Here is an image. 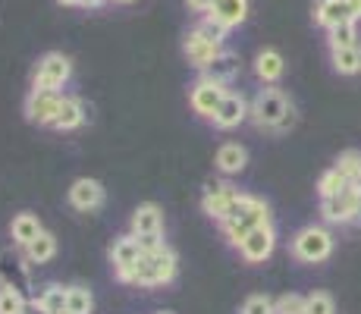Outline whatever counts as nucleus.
Masks as SVG:
<instances>
[{
  "instance_id": "dca6fc26",
  "label": "nucleus",
  "mask_w": 361,
  "mask_h": 314,
  "mask_svg": "<svg viewBox=\"0 0 361 314\" xmlns=\"http://www.w3.org/2000/svg\"><path fill=\"white\" fill-rule=\"evenodd\" d=\"M145 242L138 239V236L132 233H123L114 239V246H110V264H114V274H120V270H129L132 264L138 261V258L145 255Z\"/></svg>"
},
{
  "instance_id": "9b49d317",
  "label": "nucleus",
  "mask_w": 361,
  "mask_h": 314,
  "mask_svg": "<svg viewBox=\"0 0 361 314\" xmlns=\"http://www.w3.org/2000/svg\"><path fill=\"white\" fill-rule=\"evenodd\" d=\"M66 201L79 214H92V211H98V207H104V201H107V188L92 176H79L73 186H69Z\"/></svg>"
},
{
  "instance_id": "72a5a7b5",
  "label": "nucleus",
  "mask_w": 361,
  "mask_h": 314,
  "mask_svg": "<svg viewBox=\"0 0 361 314\" xmlns=\"http://www.w3.org/2000/svg\"><path fill=\"white\" fill-rule=\"evenodd\" d=\"M214 4H217V0H185V6H189L192 13H201V16H204V13H211Z\"/></svg>"
},
{
  "instance_id": "f8f14e48",
  "label": "nucleus",
  "mask_w": 361,
  "mask_h": 314,
  "mask_svg": "<svg viewBox=\"0 0 361 314\" xmlns=\"http://www.w3.org/2000/svg\"><path fill=\"white\" fill-rule=\"evenodd\" d=\"M358 198H361V192L355 186H345L339 195L321 198V217H324V223H355Z\"/></svg>"
},
{
  "instance_id": "a211bd4d",
  "label": "nucleus",
  "mask_w": 361,
  "mask_h": 314,
  "mask_svg": "<svg viewBox=\"0 0 361 314\" xmlns=\"http://www.w3.org/2000/svg\"><path fill=\"white\" fill-rule=\"evenodd\" d=\"M204 16L214 19L220 29L233 32V29H239V25L248 19V0H217V4H214V10L204 13Z\"/></svg>"
},
{
  "instance_id": "39448f33",
  "label": "nucleus",
  "mask_w": 361,
  "mask_h": 314,
  "mask_svg": "<svg viewBox=\"0 0 361 314\" xmlns=\"http://www.w3.org/2000/svg\"><path fill=\"white\" fill-rule=\"evenodd\" d=\"M333 246H336V239H333V233L327 227H321V223H311V227H302L298 233L293 236V258L302 264H321L327 261L333 255Z\"/></svg>"
},
{
  "instance_id": "c9c22d12",
  "label": "nucleus",
  "mask_w": 361,
  "mask_h": 314,
  "mask_svg": "<svg viewBox=\"0 0 361 314\" xmlns=\"http://www.w3.org/2000/svg\"><path fill=\"white\" fill-rule=\"evenodd\" d=\"M60 6H85V0H57Z\"/></svg>"
},
{
  "instance_id": "e433bc0d",
  "label": "nucleus",
  "mask_w": 361,
  "mask_h": 314,
  "mask_svg": "<svg viewBox=\"0 0 361 314\" xmlns=\"http://www.w3.org/2000/svg\"><path fill=\"white\" fill-rule=\"evenodd\" d=\"M352 10H355V19L361 23V0H352Z\"/></svg>"
},
{
  "instance_id": "ea45409f",
  "label": "nucleus",
  "mask_w": 361,
  "mask_h": 314,
  "mask_svg": "<svg viewBox=\"0 0 361 314\" xmlns=\"http://www.w3.org/2000/svg\"><path fill=\"white\" fill-rule=\"evenodd\" d=\"M355 223L361 227V198H358V211H355Z\"/></svg>"
},
{
  "instance_id": "412c9836",
  "label": "nucleus",
  "mask_w": 361,
  "mask_h": 314,
  "mask_svg": "<svg viewBox=\"0 0 361 314\" xmlns=\"http://www.w3.org/2000/svg\"><path fill=\"white\" fill-rule=\"evenodd\" d=\"M41 233H44V227H41L38 214H32V211H19L16 217H13V223H10V236H13V242H16L19 248H25L29 242H35Z\"/></svg>"
},
{
  "instance_id": "423d86ee",
  "label": "nucleus",
  "mask_w": 361,
  "mask_h": 314,
  "mask_svg": "<svg viewBox=\"0 0 361 314\" xmlns=\"http://www.w3.org/2000/svg\"><path fill=\"white\" fill-rule=\"evenodd\" d=\"M73 79V60L63 51H47L44 57H38L32 73V88L41 92H63Z\"/></svg>"
},
{
  "instance_id": "473e14b6",
  "label": "nucleus",
  "mask_w": 361,
  "mask_h": 314,
  "mask_svg": "<svg viewBox=\"0 0 361 314\" xmlns=\"http://www.w3.org/2000/svg\"><path fill=\"white\" fill-rule=\"evenodd\" d=\"M239 314H276L274 311V298L270 296H248L245 302H242Z\"/></svg>"
},
{
  "instance_id": "4be33fe9",
  "label": "nucleus",
  "mask_w": 361,
  "mask_h": 314,
  "mask_svg": "<svg viewBox=\"0 0 361 314\" xmlns=\"http://www.w3.org/2000/svg\"><path fill=\"white\" fill-rule=\"evenodd\" d=\"M239 69H242V63H239V54H233V51H224L217 60L211 63V66L204 69L201 76H207V79H214V82H224V85H230V82L239 76Z\"/></svg>"
},
{
  "instance_id": "a878e982",
  "label": "nucleus",
  "mask_w": 361,
  "mask_h": 314,
  "mask_svg": "<svg viewBox=\"0 0 361 314\" xmlns=\"http://www.w3.org/2000/svg\"><path fill=\"white\" fill-rule=\"evenodd\" d=\"M35 302L41 305L47 314H66V286L60 283H47L44 289L35 296Z\"/></svg>"
},
{
  "instance_id": "393cba45",
  "label": "nucleus",
  "mask_w": 361,
  "mask_h": 314,
  "mask_svg": "<svg viewBox=\"0 0 361 314\" xmlns=\"http://www.w3.org/2000/svg\"><path fill=\"white\" fill-rule=\"evenodd\" d=\"M94 311V296L88 286L73 283L66 286V314H92Z\"/></svg>"
},
{
  "instance_id": "bb28decb",
  "label": "nucleus",
  "mask_w": 361,
  "mask_h": 314,
  "mask_svg": "<svg viewBox=\"0 0 361 314\" xmlns=\"http://www.w3.org/2000/svg\"><path fill=\"white\" fill-rule=\"evenodd\" d=\"M327 44H330V51H336V47H355L358 44V23H343V25H336V29H330Z\"/></svg>"
},
{
  "instance_id": "7c9ffc66",
  "label": "nucleus",
  "mask_w": 361,
  "mask_h": 314,
  "mask_svg": "<svg viewBox=\"0 0 361 314\" xmlns=\"http://www.w3.org/2000/svg\"><path fill=\"white\" fill-rule=\"evenodd\" d=\"M333 170H339L352 183L361 170V151H343V155L336 157V164H333Z\"/></svg>"
},
{
  "instance_id": "7ed1b4c3",
  "label": "nucleus",
  "mask_w": 361,
  "mask_h": 314,
  "mask_svg": "<svg viewBox=\"0 0 361 314\" xmlns=\"http://www.w3.org/2000/svg\"><path fill=\"white\" fill-rule=\"evenodd\" d=\"M226 35H230V32L220 29L214 19L201 16V23L195 25V29L185 32V38H183V54H185V60H189L192 66L198 69V73H204V69L226 51V47H224Z\"/></svg>"
},
{
  "instance_id": "f03ea898",
  "label": "nucleus",
  "mask_w": 361,
  "mask_h": 314,
  "mask_svg": "<svg viewBox=\"0 0 361 314\" xmlns=\"http://www.w3.org/2000/svg\"><path fill=\"white\" fill-rule=\"evenodd\" d=\"M248 120L258 126V129L289 132L295 126V107L283 88L267 85L252 97V104H248Z\"/></svg>"
},
{
  "instance_id": "b1692460",
  "label": "nucleus",
  "mask_w": 361,
  "mask_h": 314,
  "mask_svg": "<svg viewBox=\"0 0 361 314\" xmlns=\"http://www.w3.org/2000/svg\"><path fill=\"white\" fill-rule=\"evenodd\" d=\"M330 63L339 76H358L361 73V47H336L330 51Z\"/></svg>"
},
{
  "instance_id": "4c0bfd02",
  "label": "nucleus",
  "mask_w": 361,
  "mask_h": 314,
  "mask_svg": "<svg viewBox=\"0 0 361 314\" xmlns=\"http://www.w3.org/2000/svg\"><path fill=\"white\" fill-rule=\"evenodd\" d=\"M107 0H85V6H104Z\"/></svg>"
},
{
  "instance_id": "a19ab883",
  "label": "nucleus",
  "mask_w": 361,
  "mask_h": 314,
  "mask_svg": "<svg viewBox=\"0 0 361 314\" xmlns=\"http://www.w3.org/2000/svg\"><path fill=\"white\" fill-rule=\"evenodd\" d=\"M114 4H132V0H114Z\"/></svg>"
},
{
  "instance_id": "9d476101",
  "label": "nucleus",
  "mask_w": 361,
  "mask_h": 314,
  "mask_svg": "<svg viewBox=\"0 0 361 314\" xmlns=\"http://www.w3.org/2000/svg\"><path fill=\"white\" fill-rule=\"evenodd\" d=\"M235 248H239V255H242V261H245V264L270 261V255L276 251V229H274V223H264V227L252 229V233H248Z\"/></svg>"
},
{
  "instance_id": "c756f323",
  "label": "nucleus",
  "mask_w": 361,
  "mask_h": 314,
  "mask_svg": "<svg viewBox=\"0 0 361 314\" xmlns=\"http://www.w3.org/2000/svg\"><path fill=\"white\" fill-rule=\"evenodd\" d=\"M25 311V296L13 286L0 289V314H23Z\"/></svg>"
},
{
  "instance_id": "ddd939ff",
  "label": "nucleus",
  "mask_w": 361,
  "mask_h": 314,
  "mask_svg": "<svg viewBox=\"0 0 361 314\" xmlns=\"http://www.w3.org/2000/svg\"><path fill=\"white\" fill-rule=\"evenodd\" d=\"M60 101H63V92H41V88H32L29 97H25V120L35 126H54Z\"/></svg>"
},
{
  "instance_id": "f257e3e1",
  "label": "nucleus",
  "mask_w": 361,
  "mask_h": 314,
  "mask_svg": "<svg viewBox=\"0 0 361 314\" xmlns=\"http://www.w3.org/2000/svg\"><path fill=\"white\" fill-rule=\"evenodd\" d=\"M176 270H179V258L166 242L161 246L148 248L129 270H120L116 280L129 283V286H142V289H157V286H170L176 280Z\"/></svg>"
},
{
  "instance_id": "2f4dec72",
  "label": "nucleus",
  "mask_w": 361,
  "mask_h": 314,
  "mask_svg": "<svg viewBox=\"0 0 361 314\" xmlns=\"http://www.w3.org/2000/svg\"><path fill=\"white\" fill-rule=\"evenodd\" d=\"M305 298H308V314H336V302H333L330 292L317 289V292H311V296H305Z\"/></svg>"
},
{
  "instance_id": "6ab92c4d",
  "label": "nucleus",
  "mask_w": 361,
  "mask_h": 314,
  "mask_svg": "<svg viewBox=\"0 0 361 314\" xmlns=\"http://www.w3.org/2000/svg\"><path fill=\"white\" fill-rule=\"evenodd\" d=\"M255 76L264 82V85H276V82L286 76V60L276 47H264V51L255 54Z\"/></svg>"
},
{
  "instance_id": "4468645a",
  "label": "nucleus",
  "mask_w": 361,
  "mask_h": 314,
  "mask_svg": "<svg viewBox=\"0 0 361 314\" xmlns=\"http://www.w3.org/2000/svg\"><path fill=\"white\" fill-rule=\"evenodd\" d=\"M245 120H248V101H245V95L242 92H226V97L220 101V107H217V114L211 116L214 129H220V132L239 129Z\"/></svg>"
},
{
  "instance_id": "f704fd0d",
  "label": "nucleus",
  "mask_w": 361,
  "mask_h": 314,
  "mask_svg": "<svg viewBox=\"0 0 361 314\" xmlns=\"http://www.w3.org/2000/svg\"><path fill=\"white\" fill-rule=\"evenodd\" d=\"M23 314H47L44 308H41V305L38 302H35V298H32V302H25V311Z\"/></svg>"
},
{
  "instance_id": "c85d7f7f",
  "label": "nucleus",
  "mask_w": 361,
  "mask_h": 314,
  "mask_svg": "<svg viewBox=\"0 0 361 314\" xmlns=\"http://www.w3.org/2000/svg\"><path fill=\"white\" fill-rule=\"evenodd\" d=\"M274 311L276 314H308V298L298 292H286V296L274 298Z\"/></svg>"
},
{
  "instance_id": "1a4fd4ad",
  "label": "nucleus",
  "mask_w": 361,
  "mask_h": 314,
  "mask_svg": "<svg viewBox=\"0 0 361 314\" xmlns=\"http://www.w3.org/2000/svg\"><path fill=\"white\" fill-rule=\"evenodd\" d=\"M226 92H230V88H226L224 82H214V79H207V76H198L189 88V107L195 110L201 120H211V116L217 114L220 101L226 97Z\"/></svg>"
},
{
  "instance_id": "20e7f679",
  "label": "nucleus",
  "mask_w": 361,
  "mask_h": 314,
  "mask_svg": "<svg viewBox=\"0 0 361 314\" xmlns=\"http://www.w3.org/2000/svg\"><path fill=\"white\" fill-rule=\"evenodd\" d=\"M264 223H274V214H270V205L264 198H255V195H245L235 201V207L230 211V217L220 223V233L230 246H239L252 229L264 227Z\"/></svg>"
},
{
  "instance_id": "aec40b11",
  "label": "nucleus",
  "mask_w": 361,
  "mask_h": 314,
  "mask_svg": "<svg viewBox=\"0 0 361 314\" xmlns=\"http://www.w3.org/2000/svg\"><path fill=\"white\" fill-rule=\"evenodd\" d=\"M214 164H217V170L224 173V176H239V173L248 167V151H245V145H239V142H224V145L217 148V157H214Z\"/></svg>"
},
{
  "instance_id": "79ce46f5",
  "label": "nucleus",
  "mask_w": 361,
  "mask_h": 314,
  "mask_svg": "<svg viewBox=\"0 0 361 314\" xmlns=\"http://www.w3.org/2000/svg\"><path fill=\"white\" fill-rule=\"evenodd\" d=\"M157 314H173V311H157Z\"/></svg>"
},
{
  "instance_id": "2eb2a0df",
  "label": "nucleus",
  "mask_w": 361,
  "mask_h": 314,
  "mask_svg": "<svg viewBox=\"0 0 361 314\" xmlns=\"http://www.w3.org/2000/svg\"><path fill=\"white\" fill-rule=\"evenodd\" d=\"M343 23H358L355 10H352V0H317L314 4V25L330 32Z\"/></svg>"
},
{
  "instance_id": "6e6552de",
  "label": "nucleus",
  "mask_w": 361,
  "mask_h": 314,
  "mask_svg": "<svg viewBox=\"0 0 361 314\" xmlns=\"http://www.w3.org/2000/svg\"><path fill=\"white\" fill-rule=\"evenodd\" d=\"M242 198V192L233 183H224V179H211L204 183V195H201V211L207 214L211 220L224 223L230 217V211L235 207V201Z\"/></svg>"
},
{
  "instance_id": "f3484780",
  "label": "nucleus",
  "mask_w": 361,
  "mask_h": 314,
  "mask_svg": "<svg viewBox=\"0 0 361 314\" xmlns=\"http://www.w3.org/2000/svg\"><path fill=\"white\" fill-rule=\"evenodd\" d=\"M88 120V110H85V101L75 95H63V101H60V110H57V120H54L51 129L57 132H75L82 129Z\"/></svg>"
},
{
  "instance_id": "0eeeda50",
  "label": "nucleus",
  "mask_w": 361,
  "mask_h": 314,
  "mask_svg": "<svg viewBox=\"0 0 361 314\" xmlns=\"http://www.w3.org/2000/svg\"><path fill=\"white\" fill-rule=\"evenodd\" d=\"M164 207L154 205V201H145V205H138L135 211H132L129 217V233L138 236V239L145 242V248H154L164 242Z\"/></svg>"
},
{
  "instance_id": "58836bf2",
  "label": "nucleus",
  "mask_w": 361,
  "mask_h": 314,
  "mask_svg": "<svg viewBox=\"0 0 361 314\" xmlns=\"http://www.w3.org/2000/svg\"><path fill=\"white\" fill-rule=\"evenodd\" d=\"M352 186H355V188H358V192H361V170H358V176H355V179H352Z\"/></svg>"
},
{
  "instance_id": "5701e85b",
  "label": "nucleus",
  "mask_w": 361,
  "mask_h": 314,
  "mask_svg": "<svg viewBox=\"0 0 361 314\" xmlns=\"http://www.w3.org/2000/svg\"><path fill=\"white\" fill-rule=\"evenodd\" d=\"M23 251H25V261H29V264H47V261H54V255H57V236L44 229V233H41L35 242H29Z\"/></svg>"
},
{
  "instance_id": "cd10ccee",
  "label": "nucleus",
  "mask_w": 361,
  "mask_h": 314,
  "mask_svg": "<svg viewBox=\"0 0 361 314\" xmlns=\"http://www.w3.org/2000/svg\"><path fill=\"white\" fill-rule=\"evenodd\" d=\"M345 186H352V183H349V179H345L339 170H333V167H330V170L324 173L321 179H317V195H321V198H330V195H339V192H343Z\"/></svg>"
}]
</instances>
